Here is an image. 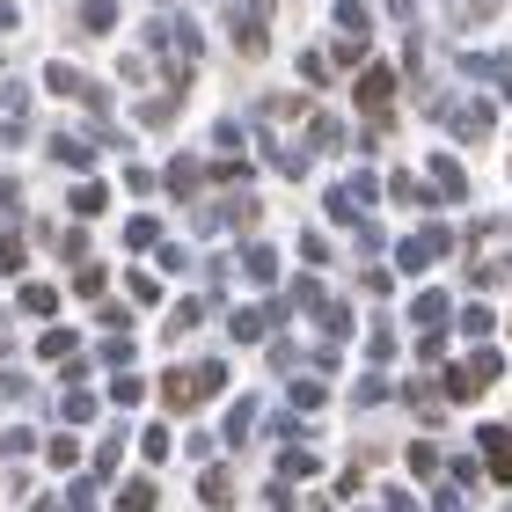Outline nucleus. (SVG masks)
<instances>
[{"instance_id": "nucleus-1", "label": "nucleus", "mask_w": 512, "mask_h": 512, "mask_svg": "<svg viewBox=\"0 0 512 512\" xmlns=\"http://www.w3.org/2000/svg\"><path fill=\"white\" fill-rule=\"evenodd\" d=\"M220 374H169V381H161V395H169V410H191L198 403V388H213Z\"/></svg>"}, {"instance_id": "nucleus-2", "label": "nucleus", "mask_w": 512, "mask_h": 512, "mask_svg": "<svg viewBox=\"0 0 512 512\" xmlns=\"http://www.w3.org/2000/svg\"><path fill=\"white\" fill-rule=\"evenodd\" d=\"M483 447H491V469H498V476H512V432H505V425H491V432H483Z\"/></svg>"}, {"instance_id": "nucleus-3", "label": "nucleus", "mask_w": 512, "mask_h": 512, "mask_svg": "<svg viewBox=\"0 0 512 512\" xmlns=\"http://www.w3.org/2000/svg\"><path fill=\"white\" fill-rule=\"evenodd\" d=\"M388 88H395V74H388V66H374V74L359 81V103H374V110H381V103H388Z\"/></svg>"}]
</instances>
